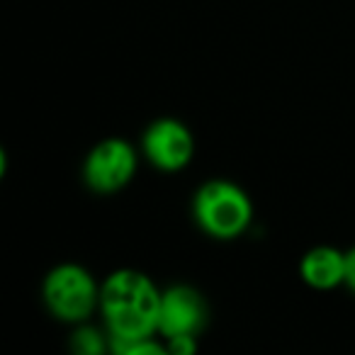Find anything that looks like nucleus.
Wrapping results in <instances>:
<instances>
[{"mask_svg":"<svg viewBox=\"0 0 355 355\" xmlns=\"http://www.w3.org/2000/svg\"><path fill=\"white\" fill-rule=\"evenodd\" d=\"M141 151L124 137H107L98 141L80 163L83 185L95 195L122 193L137 178Z\"/></svg>","mask_w":355,"mask_h":355,"instance_id":"obj_4","label":"nucleus"},{"mask_svg":"<svg viewBox=\"0 0 355 355\" xmlns=\"http://www.w3.org/2000/svg\"><path fill=\"white\" fill-rule=\"evenodd\" d=\"M253 217L251 195L229 178H209L193 193V219L209 239L234 241L251 229Z\"/></svg>","mask_w":355,"mask_h":355,"instance_id":"obj_2","label":"nucleus"},{"mask_svg":"<svg viewBox=\"0 0 355 355\" xmlns=\"http://www.w3.org/2000/svg\"><path fill=\"white\" fill-rule=\"evenodd\" d=\"M161 287L137 268H119L100 282V324L107 329L112 353L139 338L158 336Z\"/></svg>","mask_w":355,"mask_h":355,"instance_id":"obj_1","label":"nucleus"},{"mask_svg":"<svg viewBox=\"0 0 355 355\" xmlns=\"http://www.w3.org/2000/svg\"><path fill=\"white\" fill-rule=\"evenodd\" d=\"M345 287L355 295V246L345 251Z\"/></svg>","mask_w":355,"mask_h":355,"instance_id":"obj_10","label":"nucleus"},{"mask_svg":"<svg viewBox=\"0 0 355 355\" xmlns=\"http://www.w3.org/2000/svg\"><path fill=\"white\" fill-rule=\"evenodd\" d=\"M144 161L161 173H180L193 163L198 141L183 119L156 117L144 129L139 141Z\"/></svg>","mask_w":355,"mask_h":355,"instance_id":"obj_5","label":"nucleus"},{"mask_svg":"<svg viewBox=\"0 0 355 355\" xmlns=\"http://www.w3.org/2000/svg\"><path fill=\"white\" fill-rule=\"evenodd\" d=\"M166 353L168 355H193L198 353V336H178V338H168Z\"/></svg>","mask_w":355,"mask_h":355,"instance_id":"obj_9","label":"nucleus"},{"mask_svg":"<svg viewBox=\"0 0 355 355\" xmlns=\"http://www.w3.org/2000/svg\"><path fill=\"white\" fill-rule=\"evenodd\" d=\"M42 302L61 324H83L100 309V282L80 263H59L42 280Z\"/></svg>","mask_w":355,"mask_h":355,"instance_id":"obj_3","label":"nucleus"},{"mask_svg":"<svg viewBox=\"0 0 355 355\" xmlns=\"http://www.w3.org/2000/svg\"><path fill=\"white\" fill-rule=\"evenodd\" d=\"M69 345L73 353L78 355H105L112 353V340H110V334L103 324L93 326L90 321H83V324H76L73 331L69 336Z\"/></svg>","mask_w":355,"mask_h":355,"instance_id":"obj_8","label":"nucleus"},{"mask_svg":"<svg viewBox=\"0 0 355 355\" xmlns=\"http://www.w3.org/2000/svg\"><path fill=\"white\" fill-rule=\"evenodd\" d=\"M209 321V306L202 292L193 285L178 282L161 292L158 336L163 340L178 336H200Z\"/></svg>","mask_w":355,"mask_h":355,"instance_id":"obj_6","label":"nucleus"},{"mask_svg":"<svg viewBox=\"0 0 355 355\" xmlns=\"http://www.w3.org/2000/svg\"><path fill=\"white\" fill-rule=\"evenodd\" d=\"M300 277L316 292L345 287V251L336 246H314L300 258Z\"/></svg>","mask_w":355,"mask_h":355,"instance_id":"obj_7","label":"nucleus"}]
</instances>
